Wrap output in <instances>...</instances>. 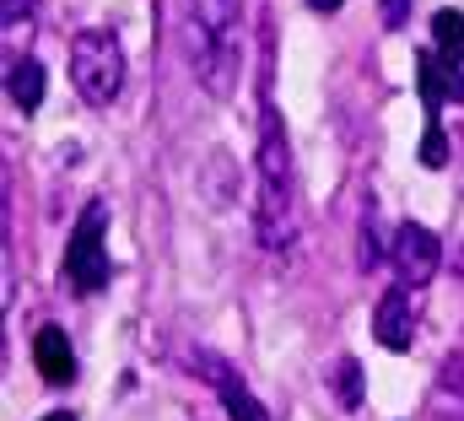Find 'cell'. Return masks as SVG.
<instances>
[{"label":"cell","mask_w":464,"mask_h":421,"mask_svg":"<svg viewBox=\"0 0 464 421\" xmlns=\"http://www.w3.org/2000/svg\"><path fill=\"white\" fill-rule=\"evenodd\" d=\"M372 335H378V346H389V351H411L416 335H421V292H416V287H389V292L378 298Z\"/></svg>","instance_id":"obj_6"},{"label":"cell","mask_w":464,"mask_h":421,"mask_svg":"<svg viewBox=\"0 0 464 421\" xmlns=\"http://www.w3.org/2000/svg\"><path fill=\"white\" fill-rule=\"evenodd\" d=\"M405 22H411V0H383V27L400 33Z\"/></svg>","instance_id":"obj_16"},{"label":"cell","mask_w":464,"mask_h":421,"mask_svg":"<svg viewBox=\"0 0 464 421\" xmlns=\"http://www.w3.org/2000/svg\"><path fill=\"white\" fill-rule=\"evenodd\" d=\"M109 276H114V265H109V201H87L76 227H71V243H65V281H71V292L92 298L109 287Z\"/></svg>","instance_id":"obj_4"},{"label":"cell","mask_w":464,"mask_h":421,"mask_svg":"<svg viewBox=\"0 0 464 421\" xmlns=\"http://www.w3.org/2000/svg\"><path fill=\"white\" fill-rule=\"evenodd\" d=\"M432 44H438V54L459 71L464 65V16L459 11H438V16H432Z\"/></svg>","instance_id":"obj_11"},{"label":"cell","mask_w":464,"mask_h":421,"mask_svg":"<svg viewBox=\"0 0 464 421\" xmlns=\"http://www.w3.org/2000/svg\"><path fill=\"white\" fill-rule=\"evenodd\" d=\"M184 49L211 98H232L243 60V0H179Z\"/></svg>","instance_id":"obj_2"},{"label":"cell","mask_w":464,"mask_h":421,"mask_svg":"<svg viewBox=\"0 0 464 421\" xmlns=\"http://www.w3.org/2000/svg\"><path fill=\"white\" fill-rule=\"evenodd\" d=\"M416 87H421V103H427V119H438L443 103L454 98L464 103V71H454L438 49H427V54H416Z\"/></svg>","instance_id":"obj_8"},{"label":"cell","mask_w":464,"mask_h":421,"mask_svg":"<svg viewBox=\"0 0 464 421\" xmlns=\"http://www.w3.org/2000/svg\"><path fill=\"white\" fill-rule=\"evenodd\" d=\"M308 5H314V11H319V16H335V11H341V5H346V0H308Z\"/></svg>","instance_id":"obj_17"},{"label":"cell","mask_w":464,"mask_h":421,"mask_svg":"<svg viewBox=\"0 0 464 421\" xmlns=\"http://www.w3.org/2000/svg\"><path fill=\"white\" fill-rule=\"evenodd\" d=\"M389 259H394V270H400V287H416V292H421V287L438 276V265H443V243H438L432 227L400 221V232H394V243H389Z\"/></svg>","instance_id":"obj_5"},{"label":"cell","mask_w":464,"mask_h":421,"mask_svg":"<svg viewBox=\"0 0 464 421\" xmlns=\"http://www.w3.org/2000/svg\"><path fill=\"white\" fill-rule=\"evenodd\" d=\"M44 87H49L44 65H38V60H27V54H22V60L11 54V65H5V98L22 108V113H33V108L44 103Z\"/></svg>","instance_id":"obj_10"},{"label":"cell","mask_w":464,"mask_h":421,"mask_svg":"<svg viewBox=\"0 0 464 421\" xmlns=\"http://www.w3.org/2000/svg\"><path fill=\"white\" fill-rule=\"evenodd\" d=\"M0 22H5V38H16V27L27 33V22H33V11H27V0H5V11H0Z\"/></svg>","instance_id":"obj_15"},{"label":"cell","mask_w":464,"mask_h":421,"mask_svg":"<svg viewBox=\"0 0 464 421\" xmlns=\"http://www.w3.org/2000/svg\"><path fill=\"white\" fill-rule=\"evenodd\" d=\"M356 259H362V270H372V265L383 259V243H378V210H372V206L362 210V238H356Z\"/></svg>","instance_id":"obj_13"},{"label":"cell","mask_w":464,"mask_h":421,"mask_svg":"<svg viewBox=\"0 0 464 421\" xmlns=\"http://www.w3.org/2000/svg\"><path fill=\"white\" fill-rule=\"evenodd\" d=\"M44 421H76V416H71V411H49Z\"/></svg>","instance_id":"obj_18"},{"label":"cell","mask_w":464,"mask_h":421,"mask_svg":"<svg viewBox=\"0 0 464 421\" xmlns=\"http://www.w3.org/2000/svg\"><path fill=\"white\" fill-rule=\"evenodd\" d=\"M189 373H200V378L222 395V406H227L232 421H270L265 416V406L254 400V389L232 373V362H222L217 351H195V357H189Z\"/></svg>","instance_id":"obj_7"},{"label":"cell","mask_w":464,"mask_h":421,"mask_svg":"<svg viewBox=\"0 0 464 421\" xmlns=\"http://www.w3.org/2000/svg\"><path fill=\"white\" fill-rule=\"evenodd\" d=\"M33 362H38V373H44V384H71L76 378V346H71V335L60 329V324H44L38 335H33Z\"/></svg>","instance_id":"obj_9"},{"label":"cell","mask_w":464,"mask_h":421,"mask_svg":"<svg viewBox=\"0 0 464 421\" xmlns=\"http://www.w3.org/2000/svg\"><path fill=\"white\" fill-rule=\"evenodd\" d=\"M71 82L87 108H109L124 93V44L109 27H87L71 44Z\"/></svg>","instance_id":"obj_3"},{"label":"cell","mask_w":464,"mask_h":421,"mask_svg":"<svg viewBox=\"0 0 464 421\" xmlns=\"http://www.w3.org/2000/svg\"><path fill=\"white\" fill-rule=\"evenodd\" d=\"M259 201H254V227L259 243L270 254H286L297 243V168H292V146H286V124L276 103L259 108Z\"/></svg>","instance_id":"obj_1"},{"label":"cell","mask_w":464,"mask_h":421,"mask_svg":"<svg viewBox=\"0 0 464 421\" xmlns=\"http://www.w3.org/2000/svg\"><path fill=\"white\" fill-rule=\"evenodd\" d=\"M421 162H427V168H443V162H449V135H443V119H427V135H421Z\"/></svg>","instance_id":"obj_14"},{"label":"cell","mask_w":464,"mask_h":421,"mask_svg":"<svg viewBox=\"0 0 464 421\" xmlns=\"http://www.w3.org/2000/svg\"><path fill=\"white\" fill-rule=\"evenodd\" d=\"M335 395H341L346 411H362L367 389H362V362H356V357H341V362H335Z\"/></svg>","instance_id":"obj_12"}]
</instances>
